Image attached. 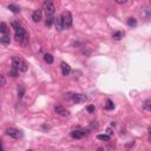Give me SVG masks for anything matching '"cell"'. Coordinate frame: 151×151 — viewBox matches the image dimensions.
Instances as JSON below:
<instances>
[{
	"instance_id": "1",
	"label": "cell",
	"mask_w": 151,
	"mask_h": 151,
	"mask_svg": "<svg viewBox=\"0 0 151 151\" xmlns=\"http://www.w3.org/2000/svg\"><path fill=\"white\" fill-rule=\"evenodd\" d=\"M15 40L24 46L28 44V34L24 27H20L19 30L15 31Z\"/></svg>"
},
{
	"instance_id": "2",
	"label": "cell",
	"mask_w": 151,
	"mask_h": 151,
	"mask_svg": "<svg viewBox=\"0 0 151 151\" xmlns=\"http://www.w3.org/2000/svg\"><path fill=\"white\" fill-rule=\"evenodd\" d=\"M12 65H13L14 68H17L18 71H21V72H26L27 71V64L20 57H13L12 58Z\"/></svg>"
},
{
	"instance_id": "3",
	"label": "cell",
	"mask_w": 151,
	"mask_h": 151,
	"mask_svg": "<svg viewBox=\"0 0 151 151\" xmlns=\"http://www.w3.org/2000/svg\"><path fill=\"white\" fill-rule=\"evenodd\" d=\"M60 18H61V23H63L64 28H68L72 26V15H71L70 12H63Z\"/></svg>"
},
{
	"instance_id": "4",
	"label": "cell",
	"mask_w": 151,
	"mask_h": 151,
	"mask_svg": "<svg viewBox=\"0 0 151 151\" xmlns=\"http://www.w3.org/2000/svg\"><path fill=\"white\" fill-rule=\"evenodd\" d=\"M44 9L47 17H53L54 11H56V6L52 1H45L44 2Z\"/></svg>"
},
{
	"instance_id": "5",
	"label": "cell",
	"mask_w": 151,
	"mask_h": 151,
	"mask_svg": "<svg viewBox=\"0 0 151 151\" xmlns=\"http://www.w3.org/2000/svg\"><path fill=\"white\" fill-rule=\"evenodd\" d=\"M72 100L74 101L76 104H82V103H85V101L87 100V97L83 93H77V94H73Z\"/></svg>"
},
{
	"instance_id": "6",
	"label": "cell",
	"mask_w": 151,
	"mask_h": 151,
	"mask_svg": "<svg viewBox=\"0 0 151 151\" xmlns=\"http://www.w3.org/2000/svg\"><path fill=\"white\" fill-rule=\"evenodd\" d=\"M54 111H56V113L58 116H60V117H68V116H70V112H68L66 109H64L63 106H56Z\"/></svg>"
},
{
	"instance_id": "7",
	"label": "cell",
	"mask_w": 151,
	"mask_h": 151,
	"mask_svg": "<svg viewBox=\"0 0 151 151\" xmlns=\"http://www.w3.org/2000/svg\"><path fill=\"white\" fill-rule=\"evenodd\" d=\"M6 133L8 134L9 137H12V138H18L19 134H20V132H19L17 129H13V127H9V129H7V130H6Z\"/></svg>"
},
{
	"instance_id": "8",
	"label": "cell",
	"mask_w": 151,
	"mask_h": 151,
	"mask_svg": "<svg viewBox=\"0 0 151 151\" xmlns=\"http://www.w3.org/2000/svg\"><path fill=\"white\" fill-rule=\"evenodd\" d=\"M32 19L34 23H39V21L41 20V11H40V9H35L32 13Z\"/></svg>"
},
{
	"instance_id": "9",
	"label": "cell",
	"mask_w": 151,
	"mask_h": 151,
	"mask_svg": "<svg viewBox=\"0 0 151 151\" xmlns=\"http://www.w3.org/2000/svg\"><path fill=\"white\" fill-rule=\"evenodd\" d=\"M61 72H63V76H68L71 72V66L66 63H61Z\"/></svg>"
},
{
	"instance_id": "10",
	"label": "cell",
	"mask_w": 151,
	"mask_h": 151,
	"mask_svg": "<svg viewBox=\"0 0 151 151\" xmlns=\"http://www.w3.org/2000/svg\"><path fill=\"white\" fill-rule=\"evenodd\" d=\"M84 134H85V132L82 131V130H74V131L71 132V137L76 138V139H79V138H82V137H84Z\"/></svg>"
},
{
	"instance_id": "11",
	"label": "cell",
	"mask_w": 151,
	"mask_h": 151,
	"mask_svg": "<svg viewBox=\"0 0 151 151\" xmlns=\"http://www.w3.org/2000/svg\"><path fill=\"white\" fill-rule=\"evenodd\" d=\"M0 42L4 45H8L11 42V38H9V34H1L0 37Z\"/></svg>"
},
{
	"instance_id": "12",
	"label": "cell",
	"mask_w": 151,
	"mask_h": 151,
	"mask_svg": "<svg viewBox=\"0 0 151 151\" xmlns=\"http://www.w3.org/2000/svg\"><path fill=\"white\" fill-rule=\"evenodd\" d=\"M0 31H1V34H9V30L7 27V24L4 23V21L0 24Z\"/></svg>"
},
{
	"instance_id": "13",
	"label": "cell",
	"mask_w": 151,
	"mask_h": 151,
	"mask_svg": "<svg viewBox=\"0 0 151 151\" xmlns=\"http://www.w3.org/2000/svg\"><path fill=\"white\" fill-rule=\"evenodd\" d=\"M56 27H57V30H58V31L64 30V26H63V23H61V18H60V17H58V18H57V20H56Z\"/></svg>"
},
{
	"instance_id": "14",
	"label": "cell",
	"mask_w": 151,
	"mask_h": 151,
	"mask_svg": "<svg viewBox=\"0 0 151 151\" xmlns=\"http://www.w3.org/2000/svg\"><path fill=\"white\" fill-rule=\"evenodd\" d=\"M8 9L11 12H13V13H19V12H20V8H19L18 6H15V5H13V4H9L8 5Z\"/></svg>"
},
{
	"instance_id": "15",
	"label": "cell",
	"mask_w": 151,
	"mask_h": 151,
	"mask_svg": "<svg viewBox=\"0 0 151 151\" xmlns=\"http://www.w3.org/2000/svg\"><path fill=\"white\" fill-rule=\"evenodd\" d=\"M44 59H45V61H46L47 64H52V63H53V56H52V54H50V53L44 54Z\"/></svg>"
},
{
	"instance_id": "16",
	"label": "cell",
	"mask_w": 151,
	"mask_h": 151,
	"mask_svg": "<svg viewBox=\"0 0 151 151\" xmlns=\"http://www.w3.org/2000/svg\"><path fill=\"white\" fill-rule=\"evenodd\" d=\"M123 37H124V33H123V32H119V31H118V32H115V33L112 34V38H113L115 40H120Z\"/></svg>"
},
{
	"instance_id": "17",
	"label": "cell",
	"mask_w": 151,
	"mask_h": 151,
	"mask_svg": "<svg viewBox=\"0 0 151 151\" xmlns=\"http://www.w3.org/2000/svg\"><path fill=\"white\" fill-rule=\"evenodd\" d=\"M127 25H129L130 27H136V26H137V20L134 18H129V19H127Z\"/></svg>"
},
{
	"instance_id": "18",
	"label": "cell",
	"mask_w": 151,
	"mask_h": 151,
	"mask_svg": "<svg viewBox=\"0 0 151 151\" xmlns=\"http://www.w3.org/2000/svg\"><path fill=\"white\" fill-rule=\"evenodd\" d=\"M143 106H144V109H145L146 111H150L151 112V99H148V100L144 101Z\"/></svg>"
},
{
	"instance_id": "19",
	"label": "cell",
	"mask_w": 151,
	"mask_h": 151,
	"mask_svg": "<svg viewBox=\"0 0 151 151\" xmlns=\"http://www.w3.org/2000/svg\"><path fill=\"white\" fill-rule=\"evenodd\" d=\"M105 109H106V110H113V109H115V105H113V103L110 100V99H107V100H106Z\"/></svg>"
},
{
	"instance_id": "20",
	"label": "cell",
	"mask_w": 151,
	"mask_h": 151,
	"mask_svg": "<svg viewBox=\"0 0 151 151\" xmlns=\"http://www.w3.org/2000/svg\"><path fill=\"white\" fill-rule=\"evenodd\" d=\"M97 138H98V139H100V141H110V138H111V137L109 136V134L104 133V134H98V136H97Z\"/></svg>"
},
{
	"instance_id": "21",
	"label": "cell",
	"mask_w": 151,
	"mask_h": 151,
	"mask_svg": "<svg viewBox=\"0 0 151 151\" xmlns=\"http://www.w3.org/2000/svg\"><path fill=\"white\" fill-rule=\"evenodd\" d=\"M56 21V18L54 17H47V19H46V21H45V24H46L47 26H51L52 24Z\"/></svg>"
},
{
	"instance_id": "22",
	"label": "cell",
	"mask_w": 151,
	"mask_h": 151,
	"mask_svg": "<svg viewBox=\"0 0 151 151\" xmlns=\"http://www.w3.org/2000/svg\"><path fill=\"white\" fill-rule=\"evenodd\" d=\"M8 74L11 76V77H13V78H15V77H18V70L17 68H12V70H9V72H8Z\"/></svg>"
},
{
	"instance_id": "23",
	"label": "cell",
	"mask_w": 151,
	"mask_h": 151,
	"mask_svg": "<svg viewBox=\"0 0 151 151\" xmlns=\"http://www.w3.org/2000/svg\"><path fill=\"white\" fill-rule=\"evenodd\" d=\"M11 25H12V27H13L15 31H17V30H19V28L21 27V26L19 25V24L17 23V21H12V23H11Z\"/></svg>"
},
{
	"instance_id": "24",
	"label": "cell",
	"mask_w": 151,
	"mask_h": 151,
	"mask_svg": "<svg viewBox=\"0 0 151 151\" xmlns=\"http://www.w3.org/2000/svg\"><path fill=\"white\" fill-rule=\"evenodd\" d=\"M23 96H24V89L20 86V87H18V97H19V98H21Z\"/></svg>"
},
{
	"instance_id": "25",
	"label": "cell",
	"mask_w": 151,
	"mask_h": 151,
	"mask_svg": "<svg viewBox=\"0 0 151 151\" xmlns=\"http://www.w3.org/2000/svg\"><path fill=\"white\" fill-rule=\"evenodd\" d=\"M87 111H89L90 113H93L94 111H96V107H94L93 105H89L87 106Z\"/></svg>"
},
{
	"instance_id": "26",
	"label": "cell",
	"mask_w": 151,
	"mask_h": 151,
	"mask_svg": "<svg viewBox=\"0 0 151 151\" xmlns=\"http://www.w3.org/2000/svg\"><path fill=\"white\" fill-rule=\"evenodd\" d=\"M5 83H6V80H5V77H4V76H1V85H5Z\"/></svg>"
},
{
	"instance_id": "27",
	"label": "cell",
	"mask_w": 151,
	"mask_h": 151,
	"mask_svg": "<svg viewBox=\"0 0 151 151\" xmlns=\"http://www.w3.org/2000/svg\"><path fill=\"white\" fill-rule=\"evenodd\" d=\"M106 134L111 136V134H112V130H111V129H107V131H106Z\"/></svg>"
},
{
	"instance_id": "28",
	"label": "cell",
	"mask_w": 151,
	"mask_h": 151,
	"mask_svg": "<svg viewBox=\"0 0 151 151\" xmlns=\"http://www.w3.org/2000/svg\"><path fill=\"white\" fill-rule=\"evenodd\" d=\"M116 2H117V4H125L126 1H125V0H123V1L122 0H116Z\"/></svg>"
},
{
	"instance_id": "29",
	"label": "cell",
	"mask_w": 151,
	"mask_h": 151,
	"mask_svg": "<svg viewBox=\"0 0 151 151\" xmlns=\"http://www.w3.org/2000/svg\"><path fill=\"white\" fill-rule=\"evenodd\" d=\"M149 133H150V136H151V127L149 129Z\"/></svg>"
},
{
	"instance_id": "30",
	"label": "cell",
	"mask_w": 151,
	"mask_h": 151,
	"mask_svg": "<svg viewBox=\"0 0 151 151\" xmlns=\"http://www.w3.org/2000/svg\"><path fill=\"white\" fill-rule=\"evenodd\" d=\"M98 151H103V150H101V149H98Z\"/></svg>"
},
{
	"instance_id": "31",
	"label": "cell",
	"mask_w": 151,
	"mask_h": 151,
	"mask_svg": "<svg viewBox=\"0 0 151 151\" xmlns=\"http://www.w3.org/2000/svg\"><path fill=\"white\" fill-rule=\"evenodd\" d=\"M27 151H32V150H27Z\"/></svg>"
},
{
	"instance_id": "32",
	"label": "cell",
	"mask_w": 151,
	"mask_h": 151,
	"mask_svg": "<svg viewBox=\"0 0 151 151\" xmlns=\"http://www.w3.org/2000/svg\"><path fill=\"white\" fill-rule=\"evenodd\" d=\"M2 151H5V150H4V149H2Z\"/></svg>"
}]
</instances>
